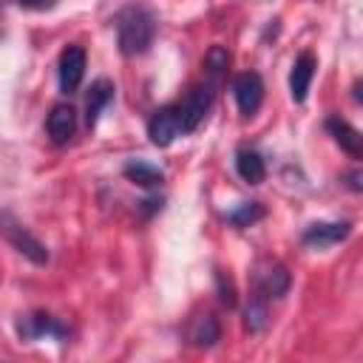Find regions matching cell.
I'll list each match as a JSON object with an SVG mask.
<instances>
[{"instance_id":"6da1fadb","label":"cell","mask_w":363,"mask_h":363,"mask_svg":"<svg viewBox=\"0 0 363 363\" xmlns=\"http://www.w3.org/2000/svg\"><path fill=\"white\" fill-rule=\"evenodd\" d=\"M156 37V17L145 6H128L116 17V40L125 57H139L150 48Z\"/></svg>"},{"instance_id":"9a60e30c","label":"cell","mask_w":363,"mask_h":363,"mask_svg":"<svg viewBox=\"0 0 363 363\" xmlns=\"http://www.w3.org/2000/svg\"><path fill=\"white\" fill-rule=\"evenodd\" d=\"M235 170H238V176L247 184H261L264 176H267L264 159L255 150H250V147H238V153H235Z\"/></svg>"},{"instance_id":"8fae6325","label":"cell","mask_w":363,"mask_h":363,"mask_svg":"<svg viewBox=\"0 0 363 363\" xmlns=\"http://www.w3.org/2000/svg\"><path fill=\"white\" fill-rule=\"evenodd\" d=\"M315 77V57L309 51H303L295 62H292V74H289V94L295 102H303L309 94V82Z\"/></svg>"},{"instance_id":"3957f363","label":"cell","mask_w":363,"mask_h":363,"mask_svg":"<svg viewBox=\"0 0 363 363\" xmlns=\"http://www.w3.org/2000/svg\"><path fill=\"white\" fill-rule=\"evenodd\" d=\"M210 102H213V91H210L207 85L193 88V91L184 96V102L179 105L182 133H193V130L201 125V119H204V116H207V111H210Z\"/></svg>"},{"instance_id":"2e32d148","label":"cell","mask_w":363,"mask_h":363,"mask_svg":"<svg viewBox=\"0 0 363 363\" xmlns=\"http://www.w3.org/2000/svg\"><path fill=\"white\" fill-rule=\"evenodd\" d=\"M125 176L139 187H159L164 182V173L159 167L147 164V162H128L125 164Z\"/></svg>"},{"instance_id":"4fadbf2b","label":"cell","mask_w":363,"mask_h":363,"mask_svg":"<svg viewBox=\"0 0 363 363\" xmlns=\"http://www.w3.org/2000/svg\"><path fill=\"white\" fill-rule=\"evenodd\" d=\"M9 241H11V244L17 247V252H23L28 261H34V264H45V261H48L45 244L37 241L28 230H23V227H9Z\"/></svg>"},{"instance_id":"8992f818","label":"cell","mask_w":363,"mask_h":363,"mask_svg":"<svg viewBox=\"0 0 363 363\" xmlns=\"http://www.w3.org/2000/svg\"><path fill=\"white\" fill-rule=\"evenodd\" d=\"M85 77V48L82 45H68L60 54V91L74 94Z\"/></svg>"},{"instance_id":"ba28073f","label":"cell","mask_w":363,"mask_h":363,"mask_svg":"<svg viewBox=\"0 0 363 363\" xmlns=\"http://www.w3.org/2000/svg\"><path fill=\"white\" fill-rule=\"evenodd\" d=\"M187 340L199 349H210L218 343L221 337V326H218V318L210 315V312H196L190 320H187Z\"/></svg>"},{"instance_id":"44dd1931","label":"cell","mask_w":363,"mask_h":363,"mask_svg":"<svg viewBox=\"0 0 363 363\" xmlns=\"http://www.w3.org/2000/svg\"><path fill=\"white\" fill-rule=\"evenodd\" d=\"M23 9H31V11H48L57 6V0H17Z\"/></svg>"},{"instance_id":"5b68a950","label":"cell","mask_w":363,"mask_h":363,"mask_svg":"<svg viewBox=\"0 0 363 363\" xmlns=\"http://www.w3.org/2000/svg\"><path fill=\"white\" fill-rule=\"evenodd\" d=\"M17 332H20V337H23V340H43V337L62 340V337L68 335V332H65V326H62L57 318L45 315V312H31V315L20 318Z\"/></svg>"},{"instance_id":"7402d4cb","label":"cell","mask_w":363,"mask_h":363,"mask_svg":"<svg viewBox=\"0 0 363 363\" xmlns=\"http://www.w3.org/2000/svg\"><path fill=\"white\" fill-rule=\"evenodd\" d=\"M349 187H352V190H360V187H363V184H360V173H357V170L349 176Z\"/></svg>"},{"instance_id":"ffe728a7","label":"cell","mask_w":363,"mask_h":363,"mask_svg":"<svg viewBox=\"0 0 363 363\" xmlns=\"http://www.w3.org/2000/svg\"><path fill=\"white\" fill-rule=\"evenodd\" d=\"M216 281H218V298H221V303L235 306V289H233V284H230V281H224V275H221V272L216 275Z\"/></svg>"},{"instance_id":"ac0fdd59","label":"cell","mask_w":363,"mask_h":363,"mask_svg":"<svg viewBox=\"0 0 363 363\" xmlns=\"http://www.w3.org/2000/svg\"><path fill=\"white\" fill-rule=\"evenodd\" d=\"M244 323L250 332H261L267 326V298L261 292H252L250 303H247V312H244Z\"/></svg>"},{"instance_id":"5bb4252c","label":"cell","mask_w":363,"mask_h":363,"mask_svg":"<svg viewBox=\"0 0 363 363\" xmlns=\"http://www.w3.org/2000/svg\"><path fill=\"white\" fill-rule=\"evenodd\" d=\"M113 99V82H108V79H96L94 85H91V91H88V99H85V122L94 128L96 125V119H99V113L105 111V105Z\"/></svg>"},{"instance_id":"52a82bcc","label":"cell","mask_w":363,"mask_h":363,"mask_svg":"<svg viewBox=\"0 0 363 363\" xmlns=\"http://www.w3.org/2000/svg\"><path fill=\"white\" fill-rule=\"evenodd\" d=\"M233 94H235V102H238V111L244 116H252L258 108H261V99H264V82L255 71H247V74H238L235 82H233Z\"/></svg>"},{"instance_id":"e0dca14e","label":"cell","mask_w":363,"mask_h":363,"mask_svg":"<svg viewBox=\"0 0 363 363\" xmlns=\"http://www.w3.org/2000/svg\"><path fill=\"white\" fill-rule=\"evenodd\" d=\"M264 218V207H261V201H244V204H238L233 213H227V221L233 224V227H252L255 221H261Z\"/></svg>"},{"instance_id":"9c48e42d","label":"cell","mask_w":363,"mask_h":363,"mask_svg":"<svg viewBox=\"0 0 363 363\" xmlns=\"http://www.w3.org/2000/svg\"><path fill=\"white\" fill-rule=\"evenodd\" d=\"M349 233H352V224L349 221H318V224H309L306 227L303 244L323 250V247H332V244L343 241Z\"/></svg>"},{"instance_id":"30bf717a","label":"cell","mask_w":363,"mask_h":363,"mask_svg":"<svg viewBox=\"0 0 363 363\" xmlns=\"http://www.w3.org/2000/svg\"><path fill=\"white\" fill-rule=\"evenodd\" d=\"M45 128H48V136H51L54 145H65L74 136V130H77V111L68 102L54 105L51 113H48Z\"/></svg>"},{"instance_id":"7c38bea8","label":"cell","mask_w":363,"mask_h":363,"mask_svg":"<svg viewBox=\"0 0 363 363\" xmlns=\"http://www.w3.org/2000/svg\"><path fill=\"white\" fill-rule=\"evenodd\" d=\"M326 130L335 136V142H337L346 153L360 156V150H363V136H360L357 128H352V125H349L346 119H340V116H329V119H326Z\"/></svg>"},{"instance_id":"7a4b0ae2","label":"cell","mask_w":363,"mask_h":363,"mask_svg":"<svg viewBox=\"0 0 363 363\" xmlns=\"http://www.w3.org/2000/svg\"><path fill=\"white\" fill-rule=\"evenodd\" d=\"M252 281H255V292H261L264 298H281L289 289V272H286V267L281 261H272V258H261L255 264Z\"/></svg>"},{"instance_id":"d6986e66","label":"cell","mask_w":363,"mask_h":363,"mask_svg":"<svg viewBox=\"0 0 363 363\" xmlns=\"http://www.w3.org/2000/svg\"><path fill=\"white\" fill-rule=\"evenodd\" d=\"M227 65H230V54H227L224 45H213V48L204 54V68H207V74H210L213 79H218V77L227 71Z\"/></svg>"},{"instance_id":"277c9868","label":"cell","mask_w":363,"mask_h":363,"mask_svg":"<svg viewBox=\"0 0 363 363\" xmlns=\"http://www.w3.org/2000/svg\"><path fill=\"white\" fill-rule=\"evenodd\" d=\"M182 133V119H179V105H164L159 108L150 122H147V136L156 147H167L176 136Z\"/></svg>"}]
</instances>
